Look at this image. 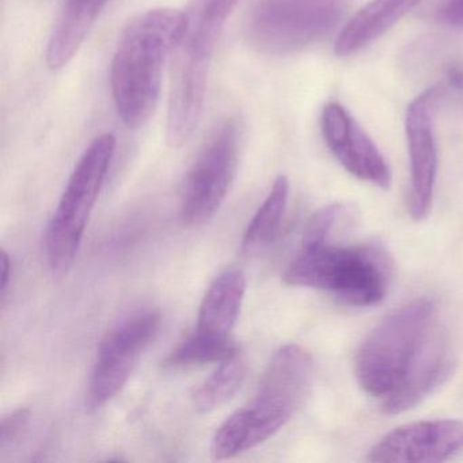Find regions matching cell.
I'll use <instances>...</instances> for the list:
<instances>
[{
    "label": "cell",
    "instance_id": "1",
    "mask_svg": "<svg viewBox=\"0 0 463 463\" xmlns=\"http://www.w3.org/2000/svg\"><path fill=\"white\" fill-rule=\"evenodd\" d=\"M184 12L158 7L132 18L110 66V89L118 118L128 128L145 126L161 96L165 64L172 58Z\"/></svg>",
    "mask_w": 463,
    "mask_h": 463
},
{
    "label": "cell",
    "instance_id": "2",
    "mask_svg": "<svg viewBox=\"0 0 463 463\" xmlns=\"http://www.w3.org/2000/svg\"><path fill=\"white\" fill-rule=\"evenodd\" d=\"M240 0H191L172 52L166 140L181 147L199 126L219 40Z\"/></svg>",
    "mask_w": 463,
    "mask_h": 463
},
{
    "label": "cell",
    "instance_id": "3",
    "mask_svg": "<svg viewBox=\"0 0 463 463\" xmlns=\"http://www.w3.org/2000/svg\"><path fill=\"white\" fill-rule=\"evenodd\" d=\"M390 259L376 245L302 242L283 275L287 286L319 289L345 305L370 307L386 297Z\"/></svg>",
    "mask_w": 463,
    "mask_h": 463
},
{
    "label": "cell",
    "instance_id": "4",
    "mask_svg": "<svg viewBox=\"0 0 463 463\" xmlns=\"http://www.w3.org/2000/svg\"><path fill=\"white\" fill-rule=\"evenodd\" d=\"M433 316L435 306L421 298L390 314L365 338L354 373L367 394L383 400L395 389L432 329Z\"/></svg>",
    "mask_w": 463,
    "mask_h": 463
},
{
    "label": "cell",
    "instance_id": "5",
    "mask_svg": "<svg viewBox=\"0 0 463 463\" xmlns=\"http://www.w3.org/2000/svg\"><path fill=\"white\" fill-rule=\"evenodd\" d=\"M116 147L115 135H99L86 148L71 173L45 232L48 262L56 275H64L74 265Z\"/></svg>",
    "mask_w": 463,
    "mask_h": 463
},
{
    "label": "cell",
    "instance_id": "6",
    "mask_svg": "<svg viewBox=\"0 0 463 463\" xmlns=\"http://www.w3.org/2000/svg\"><path fill=\"white\" fill-rule=\"evenodd\" d=\"M348 0H253L245 20L251 47L289 55L318 44L343 21Z\"/></svg>",
    "mask_w": 463,
    "mask_h": 463
},
{
    "label": "cell",
    "instance_id": "7",
    "mask_svg": "<svg viewBox=\"0 0 463 463\" xmlns=\"http://www.w3.org/2000/svg\"><path fill=\"white\" fill-rule=\"evenodd\" d=\"M313 359L302 346L289 344L275 352L256 397L242 408L249 449L275 436L302 408L313 383Z\"/></svg>",
    "mask_w": 463,
    "mask_h": 463
},
{
    "label": "cell",
    "instance_id": "8",
    "mask_svg": "<svg viewBox=\"0 0 463 463\" xmlns=\"http://www.w3.org/2000/svg\"><path fill=\"white\" fill-rule=\"evenodd\" d=\"M242 124L234 116L223 118L189 170L181 196L183 226L208 223L223 204L237 173Z\"/></svg>",
    "mask_w": 463,
    "mask_h": 463
},
{
    "label": "cell",
    "instance_id": "9",
    "mask_svg": "<svg viewBox=\"0 0 463 463\" xmlns=\"http://www.w3.org/2000/svg\"><path fill=\"white\" fill-rule=\"evenodd\" d=\"M159 329L161 316L156 311H146L121 322L105 335L86 392L89 411L104 408L124 389Z\"/></svg>",
    "mask_w": 463,
    "mask_h": 463
},
{
    "label": "cell",
    "instance_id": "10",
    "mask_svg": "<svg viewBox=\"0 0 463 463\" xmlns=\"http://www.w3.org/2000/svg\"><path fill=\"white\" fill-rule=\"evenodd\" d=\"M449 97L443 83L439 82L417 96L406 110L405 132L411 165L409 213L416 222L424 221L432 207L438 175L433 116Z\"/></svg>",
    "mask_w": 463,
    "mask_h": 463
},
{
    "label": "cell",
    "instance_id": "11",
    "mask_svg": "<svg viewBox=\"0 0 463 463\" xmlns=\"http://www.w3.org/2000/svg\"><path fill=\"white\" fill-rule=\"evenodd\" d=\"M321 134L338 164L354 177L387 189L392 170L378 146L338 102L325 105L321 113Z\"/></svg>",
    "mask_w": 463,
    "mask_h": 463
},
{
    "label": "cell",
    "instance_id": "12",
    "mask_svg": "<svg viewBox=\"0 0 463 463\" xmlns=\"http://www.w3.org/2000/svg\"><path fill=\"white\" fill-rule=\"evenodd\" d=\"M463 449V421L430 420L401 425L390 430L368 452L375 463L449 460Z\"/></svg>",
    "mask_w": 463,
    "mask_h": 463
},
{
    "label": "cell",
    "instance_id": "13",
    "mask_svg": "<svg viewBox=\"0 0 463 463\" xmlns=\"http://www.w3.org/2000/svg\"><path fill=\"white\" fill-rule=\"evenodd\" d=\"M454 364L446 335L433 325L400 383L382 400V411L387 414L411 411L446 382Z\"/></svg>",
    "mask_w": 463,
    "mask_h": 463
},
{
    "label": "cell",
    "instance_id": "14",
    "mask_svg": "<svg viewBox=\"0 0 463 463\" xmlns=\"http://www.w3.org/2000/svg\"><path fill=\"white\" fill-rule=\"evenodd\" d=\"M107 4L108 0H64L48 43L47 64L51 70L59 71L71 63Z\"/></svg>",
    "mask_w": 463,
    "mask_h": 463
},
{
    "label": "cell",
    "instance_id": "15",
    "mask_svg": "<svg viewBox=\"0 0 463 463\" xmlns=\"http://www.w3.org/2000/svg\"><path fill=\"white\" fill-rule=\"evenodd\" d=\"M421 0H370L344 26L335 40L338 56L354 55L400 23Z\"/></svg>",
    "mask_w": 463,
    "mask_h": 463
},
{
    "label": "cell",
    "instance_id": "16",
    "mask_svg": "<svg viewBox=\"0 0 463 463\" xmlns=\"http://www.w3.org/2000/svg\"><path fill=\"white\" fill-rule=\"evenodd\" d=\"M246 292V278L240 269H226L208 287L200 305L197 330L232 335Z\"/></svg>",
    "mask_w": 463,
    "mask_h": 463
},
{
    "label": "cell",
    "instance_id": "17",
    "mask_svg": "<svg viewBox=\"0 0 463 463\" xmlns=\"http://www.w3.org/2000/svg\"><path fill=\"white\" fill-rule=\"evenodd\" d=\"M288 196V178L286 175H280L276 178L267 199L264 200L243 234V253H254L276 240L286 215Z\"/></svg>",
    "mask_w": 463,
    "mask_h": 463
},
{
    "label": "cell",
    "instance_id": "18",
    "mask_svg": "<svg viewBox=\"0 0 463 463\" xmlns=\"http://www.w3.org/2000/svg\"><path fill=\"white\" fill-rule=\"evenodd\" d=\"M238 352L232 335H213L196 329L167 354L164 364L167 368L199 367L224 362Z\"/></svg>",
    "mask_w": 463,
    "mask_h": 463
},
{
    "label": "cell",
    "instance_id": "19",
    "mask_svg": "<svg viewBox=\"0 0 463 463\" xmlns=\"http://www.w3.org/2000/svg\"><path fill=\"white\" fill-rule=\"evenodd\" d=\"M246 378L245 360L240 352L230 359L219 363L218 368L197 387L194 405L202 414L211 413L229 402Z\"/></svg>",
    "mask_w": 463,
    "mask_h": 463
},
{
    "label": "cell",
    "instance_id": "20",
    "mask_svg": "<svg viewBox=\"0 0 463 463\" xmlns=\"http://www.w3.org/2000/svg\"><path fill=\"white\" fill-rule=\"evenodd\" d=\"M31 419L28 409H17L6 414L0 421V449L4 451L23 435Z\"/></svg>",
    "mask_w": 463,
    "mask_h": 463
},
{
    "label": "cell",
    "instance_id": "21",
    "mask_svg": "<svg viewBox=\"0 0 463 463\" xmlns=\"http://www.w3.org/2000/svg\"><path fill=\"white\" fill-rule=\"evenodd\" d=\"M430 15L440 25L463 29V0H436Z\"/></svg>",
    "mask_w": 463,
    "mask_h": 463
},
{
    "label": "cell",
    "instance_id": "22",
    "mask_svg": "<svg viewBox=\"0 0 463 463\" xmlns=\"http://www.w3.org/2000/svg\"><path fill=\"white\" fill-rule=\"evenodd\" d=\"M10 280H12V261H10V256L7 254V251L2 250V281H0L2 299L6 297Z\"/></svg>",
    "mask_w": 463,
    "mask_h": 463
}]
</instances>
